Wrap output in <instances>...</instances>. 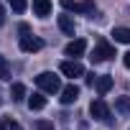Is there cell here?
I'll return each mask as SVG.
<instances>
[{
    "label": "cell",
    "instance_id": "603a6c76",
    "mask_svg": "<svg viewBox=\"0 0 130 130\" xmlns=\"http://www.w3.org/2000/svg\"><path fill=\"white\" fill-rule=\"evenodd\" d=\"M0 102H3V97H0Z\"/></svg>",
    "mask_w": 130,
    "mask_h": 130
},
{
    "label": "cell",
    "instance_id": "30bf717a",
    "mask_svg": "<svg viewBox=\"0 0 130 130\" xmlns=\"http://www.w3.org/2000/svg\"><path fill=\"white\" fill-rule=\"evenodd\" d=\"M94 87H97V92H100V94H107V92L112 89V77H110V74H102V77H97Z\"/></svg>",
    "mask_w": 130,
    "mask_h": 130
},
{
    "label": "cell",
    "instance_id": "277c9868",
    "mask_svg": "<svg viewBox=\"0 0 130 130\" xmlns=\"http://www.w3.org/2000/svg\"><path fill=\"white\" fill-rule=\"evenodd\" d=\"M89 112H92V117L94 120H100V122H112V117H110V107L105 105V100H92V105H89Z\"/></svg>",
    "mask_w": 130,
    "mask_h": 130
},
{
    "label": "cell",
    "instance_id": "7a4b0ae2",
    "mask_svg": "<svg viewBox=\"0 0 130 130\" xmlns=\"http://www.w3.org/2000/svg\"><path fill=\"white\" fill-rule=\"evenodd\" d=\"M64 10L69 13H82V15H89L94 13V0H82V3H77V0H59Z\"/></svg>",
    "mask_w": 130,
    "mask_h": 130
},
{
    "label": "cell",
    "instance_id": "5b68a950",
    "mask_svg": "<svg viewBox=\"0 0 130 130\" xmlns=\"http://www.w3.org/2000/svg\"><path fill=\"white\" fill-rule=\"evenodd\" d=\"M61 74H64V77H69V79H77V77H84V67H82L77 59L64 61V64H61Z\"/></svg>",
    "mask_w": 130,
    "mask_h": 130
},
{
    "label": "cell",
    "instance_id": "2e32d148",
    "mask_svg": "<svg viewBox=\"0 0 130 130\" xmlns=\"http://www.w3.org/2000/svg\"><path fill=\"white\" fill-rule=\"evenodd\" d=\"M8 5H10V10H13V13H23L28 3H26V0H8Z\"/></svg>",
    "mask_w": 130,
    "mask_h": 130
},
{
    "label": "cell",
    "instance_id": "e0dca14e",
    "mask_svg": "<svg viewBox=\"0 0 130 130\" xmlns=\"http://www.w3.org/2000/svg\"><path fill=\"white\" fill-rule=\"evenodd\" d=\"M115 107H117L120 112H130V97H117Z\"/></svg>",
    "mask_w": 130,
    "mask_h": 130
},
{
    "label": "cell",
    "instance_id": "52a82bcc",
    "mask_svg": "<svg viewBox=\"0 0 130 130\" xmlns=\"http://www.w3.org/2000/svg\"><path fill=\"white\" fill-rule=\"evenodd\" d=\"M59 94H61V97H59V100H61V105H72V102H77V100H79V87L72 82V84H67V87H61V92H59Z\"/></svg>",
    "mask_w": 130,
    "mask_h": 130
},
{
    "label": "cell",
    "instance_id": "d6986e66",
    "mask_svg": "<svg viewBox=\"0 0 130 130\" xmlns=\"http://www.w3.org/2000/svg\"><path fill=\"white\" fill-rule=\"evenodd\" d=\"M122 64H125V67H127V69H130V51H127V54H125V56H122Z\"/></svg>",
    "mask_w": 130,
    "mask_h": 130
},
{
    "label": "cell",
    "instance_id": "3957f363",
    "mask_svg": "<svg viewBox=\"0 0 130 130\" xmlns=\"http://www.w3.org/2000/svg\"><path fill=\"white\" fill-rule=\"evenodd\" d=\"M115 56V46H110L105 38H97V46H94V51H92V61H107V59H112Z\"/></svg>",
    "mask_w": 130,
    "mask_h": 130
},
{
    "label": "cell",
    "instance_id": "8992f818",
    "mask_svg": "<svg viewBox=\"0 0 130 130\" xmlns=\"http://www.w3.org/2000/svg\"><path fill=\"white\" fill-rule=\"evenodd\" d=\"M41 48H43V41H41L38 36H21V51L36 54V51H41Z\"/></svg>",
    "mask_w": 130,
    "mask_h": 130
},
{
    "label": "cell",
    "instance_id": "8fae6325",
    "mask_svg": "<svg viewBox=\"0 0 130 130\" xmlns=\"http://www.w3.org/2000/svg\"><path fill=\"white\" fill-rule=\"evenodd\" d=\"M112 38H115V43H130V28H125V26L112 28Z\"/></svg>",
    "mask_w": 130,
    "mask_h": 130
},
{
    "label": "cell",
    "instance_id": "ac0fdd59",
    "mask_svg": "<svg viewBox=\"0 0 130 130\" xmlns=\"http://www.w3.org/2000/svg\"><path fill=\"white\" fill-rule=\"evenodd\" d=\"M33 130H56V127H54V122H48V120H36Z\"/></svg>",
    "mask_w": 130,
    "mask_h": 130
},
{
    "label": "cell",
    "instance_id": "ba28073f",
    "mask_svg": "<svg viewBox=\"0 0 130 130\" xmlns=\"http://www.w3.org/2000/svg\"><path fill=\"white\" fill-rule=\"evenodd\" d=\"M84 51H87V41H84V38H74V41H69V43H67V48H64V54L72 56V59L82 56Z\"/></svg>",
    "mask_w": 130,
    "mask_h": 130
},
{
    "label": "cell",
    "instance_id": "9a60e30c",
    "mask_svg": "<svg viewBox=\"0 0 130 130\" xmlns=\"http://www.w3.org/2000/svg\"><path fill=\"white\" fill-rule=\"evenodd\" d=\"M10 79V64L5 56H0V82H8Z\"/></svg>",
    "mask_w": 130,
    "mask_h": 130
},
{
    "label": "cell",
    "instance_id": "7c38bea8",
    "mask_svg": "<svg viewBox=\"0 0 130 130\" xmlns=\"http://www.w3.org/2000/svg\"><path fill=\"white\" fill-rule=\"evenodd\" d=\"M28 107H31V110H43V107H46V97H43V92H33V94L28 97Z\"/></svg>",
    "mask_w": 130,
    "mask_h": 130
},
{
    "label": "cell",
    "instance_id": "4fadbf2b",
    "mask_svg": "<svg viewBox=\"0 0 130 130\" xmlns=\"http://www.w3.org/2000/svg\"><path fill=\"white\" fill-rule=\"evenodd\" d=\"M59 28L64 31V33H67V36H74V21L69 18V15H59Z\"/></svg>",
    "mask_w": 130,
    "mask_h": 130
},
{
    "label": "cell",
    "instance_id": "44dd1931",
    "mask_svg": "<svg viewBox=\"0 0 130 130\" xmlns=\"http://www.w3.org/2000/svg\"><path fill=\"white\" fill-rule=\"evenodd\" d=\"M3 23H5V10L0 8V26H3Z\"/></svg>",
    "mask_w": 130,
    "mask_h": 130
},
{
    "label": "cell",
    "instance_id": "ffe728a7",
    "mask_svg": "<svg viewBox=\"0 0 130 130\" xmlns=\"http://www.w3.org/2000/svg\"><path fill=\"white\" fill-rule=\"evenodd\" d=\"M8 127H10V130H21V125H18V122H13V120H8Z\"/></svg>",
    "mask_w": 130,
    "mask_h": 130
},
{
    "label": "cell",
    "instance_id": "5bb4252c",
    "mask_svg": "<svg viewBox=\"0 0 130 130\" xmlns=\"http://www.w3.org/2000/svg\"><path fill=\"white\" fill-rule=\"evenodd\" d=\"M10 97H13V102H21V100H26V87H23L21 82H15V84L10 87Z\"/></svg>",
    "mask_w": 130,
    "mask_h": 130
},
{
    "label": "cell",
    "instance_id": "6da1fadb",
    "mask_svg": "<svg viewBox=\"0 0 130 130\" xmlns=\"http://www.w3.org/2000/svg\"><path fill=\"white\" fill-rule=\"evenodd\" d=\"M36 84H38L41 92H48V94L61 92V79H59L54 72H41V74L36 77Z\"/></svg>",
    "mask_w": 130,
    "mask_h": 130
},
{
    "label": "cell",
    "instance_id": "9c48e42d",
    "mask_svg": "<svg viewBox=\"0 0 130 130\" xmlns=\"http://www.w3.org/2000/svg\"><path fill=\"white\" fill-rule=\"evenodd\" d=\"M33 13L38 18H46L51 13V0H33Z\"/></svg>",
    "mask_w": 130,
    "mask_h": 130
},
{
    "label": "cell",
    "instance_id": "7402d4cb",
    "mask_svg": "<svg viewBox=\"0 0 130 130\" xmlns=\"http://www.w3.org/2000/svg\"><path fill=\"white\" fill-rule=\"evenodd\" d=\"M0 130H8V120H3V122H0Z\"/></svg>",
    "mask_w": 130,
    "mask_h": 130
}]
</instances>
